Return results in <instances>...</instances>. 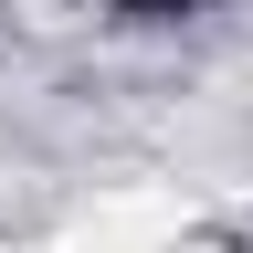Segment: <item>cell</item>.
Listing matches in <instances>:
<instances>
[{"instance_id": "6da1fadb", "label": "cell", "mask_w": 253, "mask_h": 253, "mask_svg": "<svg viewBox=\"0 0 253 253\" xmlns=\"http://www.w3.org/2000/svg\"><path fill=\"white\" fill-rule=\"evenodd\" d=\"M126 21H190V11H211V0H116Z\"/></svg>"}]
</instances>
